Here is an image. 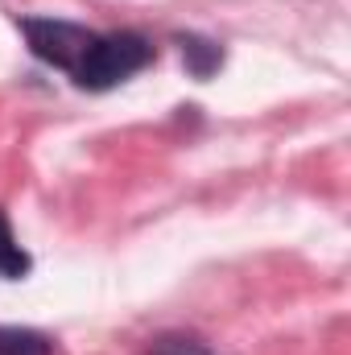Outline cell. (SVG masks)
<instances>
[{"instance_id": "obj_6", "label": "cell", "mask_w": 351, "mask_h": 355, "mask_svg": "<svg viewBox=\"0 0 351 355\" xmlns=\"http://www.w3.org/2000/svg\"><path fill=\"white\" fill-rule=\"evenodd\" d=\"M149 355H215L203 339L182 335V331H166L157 339H149Z\"/></svg>"}, {"instance_id": "obj_3", "label": "cell", "mask_w": 351, "mask_h": 355, "mask_svg": "<svg viewBox=\"0 0 351 355\" xmlns=\"http://www.w3.org/2000/svg\"><path fill=\"white\" fill-rule=\"evenodd\" d=\"M178 46H182V62L194 79H211L219 67H223V50L219 42L211 37H198V33H178Z\"/></svg>"}, {"instance_id": "obj_1", "label": "cell", "mask_w": 351, "mask_h": 355, "mask_svg": "<svg viewBox=\"0 0 351 355\" xmlns=\"http://www.w3.org/2000/svg\"><path fill=\"white\" fill-rule=\"evenodd\" d=\"M153 62V46L145 33L137 29H116V33H99L95 46L87 50L83 67L71 75L83 91H112L116 83L132 79L137 71H145Z\"/></svg>"}, {"instance_id": "obj_4", "label": "cell", "mask_w": 351, "mask_h": 355, "mask_svg": "<svg viewBox=\"0 0 351 355\" xmlns=\"http://www.w3.org/2000/svg\"><path fill=\"white\" fill-rule=\"evenodd\" d=\"M29 268H33L29 252L17 244V236H12V227H8V215L0 211V277H4V281H21Z\"/></svg>"}, {"instance_id": "obj_2", "label": "cell", "mask_w": 351, "mask_h": 355, "mask_svg": "<svg viewBox=\"0 0 351 355\" xmlns=\"http://www.w3.org/2000/svg\"><path fill=\"white\" fill-rule=\"evenodd\" d=\"M17 25H21L29 50H33L42 62H50V67H58V71H67V75H75V71L83 67L87 50L95 46V37H99L87 25L58 21V17H21Z\"/></svg>"}, {"instance_id": "obj_5", "label": "cell", "mask_w": 351, "mask_h": 355, "mask_svg": "<svg viewBox=\"0 0 351 355\" xmlns=\"http://www.w3.org/2000/svg\"><path fill=\"white\" fill-rule=\"evenodd\" d=\"M0 355H54V343L42 331L0 327Z\"/></svg>"}]
</instances>
